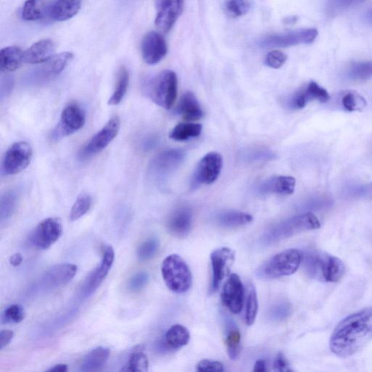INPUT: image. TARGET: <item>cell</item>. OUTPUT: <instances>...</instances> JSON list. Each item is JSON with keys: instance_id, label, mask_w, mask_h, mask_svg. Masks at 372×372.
<instances>
[{"instance_id": "1", "label": "cell", "mask_w": 372, "mask_h": 372, "mask_svg": "<svg viewBox=\"0 0 372 372\" xmlns=\"http://www.w3.org/2000/svg\"><path fill=\"white\" fill-rule=\"evenodd\" d=\"M372 339V307L347 317L336 327L330 340V349L341 358L351 357L361 351Z\"/></svg>"}, {"instance_id": "2", "label": "cell", "mask_w": 372, "mask_h": 372, "mask_svg": "<svg viewBox=\"0 0 372 372\" xmlns=\"http://www.w3.org/2000/svg\"><path fill=\"white\" fill-rule=\"evenodd\" d=\"M304 267L310 277L328 283L338 282L345 273V266L340 259L319 251L306 254Z\"/></svg>"}, {"instance_id": "3", "label": "cell", "mask_w": 372, "mask_h": 372, "mask_svg": "<svg viewBox=\"0 0 372 372\" xmlns=\"http://www.w3.org/2000/svg\"><path fill=\"white\" fill-rule=\"evenodd\" d=\"M321 223L316 216L306 212L285 220L269 230L262 238L265 245H272L294 235L319 229Z\"/></svg>"}, {"instance_id": "4", "label": "cell", "mask_w": 372, "mask_h": 372, "mask_svg": "<svg viewBox=\"0 0 372 372\" xmlns=\"http://www.w3.org/2000/svg\"><path fill=\"white\" fill-rule=\"evenodd\" d=\"M303 260L302 251L286 249L274 256L258 269L257 275L262 280L278 279L295 273Z\"/></svg>"}, {"instance_id": "5", "label": "cell", "mask_w": 372, "mask_h": 372, "mask_svg": "<svg viewBox=\"0 0 372 372\" xmlns=\"http://www.w3.org/2000/svg\"><path fill=\"white\" fill-rule=\"evenodd\" d=\"M163 280L168 288L175 293L187 292L192 284V274L185 260L173 254L166 257L162 265Z\"/></svg>"}, {"instance_id": "6", "label": "cell", "mask_w": 372, "mask_h": 372, "mask_svg": "<svg viewBox=\"0 0 372 372\" xmlns=\"http://www.w3.org/2000/svg\"><path fill=\"white\" fill-rule=\"evenodd\" d=\"M149 95L152 101L165 110H171L177 94V77L174 71L164 70L149 84Z\"/></svg>"}, {"instance_id": "7", "label": "cell", "mask_w": 372, "mask_h": 372, "mask_svg": "<svg viewBox=\"0 0 372 372\" xmlns=\"http://www.w3.org/2000/svg\"><path fill=\"white\" fill-rule=\"evenodd\" d=\"M73 57V54L69 52L55 54L47 62L29 71L26 75L25 81L33 86L40 85L50 81L62 73Z\"/></svg>"}, {"instance_id": "8", "label": "cell", "mask_w": 372, "mask_h": 372, "mask_svg": "<svg viewBox=\"0 0 372 372\" xmlns=\"http://www.w3.org/2000/svg\"><path fill=\"white\" fill-rule=\"evenodd\" d=\"M120 129V119L114 116L79 151L81 161L89 160L103 151L114 140Z\"/></svg>"}, {"instance_id": "9", "label": "cell", "mask_w": 372, "mask_h": 372, "mask_svg": "<svg viewBox=\"0 0 372 372\" xmlns=\"http://www.w3.org/2000/svg\"><path fill=\"white\" fill-rule=\"evenodd\" d=\"M86 113L76 103L66 106L62 113L60 121L52 131L51 138L59 141L76 133L85 125Z\"/></svg>"}, {"instance_id": "10", "label": "cell", "mask_w": 372, "mask_h": 372, "mask_svg": "<svg viewBox=\"0 0 372 372\" xmlns=\"http://www.w3.org/2000/svg\"><path fill=\"white\" fill-rule=\"evenodd\" d=\"M32 155V148L29 142H15L4 156L2 173L5 175H15L23 171L29 165Z\"/></svg>"}, {"instance_id": "11", "label": "cell", "mask_w": 372, "mask_h": 372, "mask_svg": "<svg viewBox=\"0 0 372 372\" xmlns=\"http://www.w3.org/2000/svg\"><path fill=\"white\" fill-rule=\"evenodd\" d=\"M316 29H305L284 34L267 36L260 41L262 47H288L299 45L310 44L318 36Z\"/></svg>"}, {"instance_id": "12", "label": "cell", "mask_w": 372, "mask_h": 372, "mask_svg": "<svg viewBox=\"0 0 372 372\" xmlns=\"http://www.w3.org/2000/svg\"><path fill=\"white\" fill-rule=\"evenodd\" d=\"M223 168L222 156L217 152L208 153L198 163L193 179L192 186L199 185H210L217 181Z\"/></svg>"}, {"instance_id": "13", "label": "cell", "mask_w": 372, "mask_h": 372, "mask_svg": "<svg viewBox=\"0 0 372 372\" xmlns=\"http://www.w3.org/2000/svg\"><path fill=\"white\" fill-rule=\"evenodd\" d=\"M63 227L61 221L49 218L42 221L31 235V243L38 249H47L61 237Z\"/></svg>"}, {"instance_id": "14", "label": "cell", "mask_w": 372, "mask_h": 372, "mask_svg": "<svg viewBox=\"0 0 372 372\" xmlns=\"http://www.w3.org/2000/svg\"><path fill=\"white\" fill-rule=\"evenodd\" d=\"M186 153L182 150L164 151L151 160L149 172L155 178H162L175 171L185 159Z\"/></svg>"}, {"instance_id": "15", "label": "cell", "mask_w": 372, "mask_h": 372, "mask_svg": "<svg viewBox=\"0 0 372 372\" xmlns=\"http://www.w3.org/2000/svg\"><path fill=\"white\" fill-rule=\"evenodd\" d=\"M158 13L155 24L160 31L170 32L183 13L184 0H155Z\"/></svg>"}, {"instance_id": "16", "label": "cell", "mask_w": 372, "mask_h": 372, "mask_svg": "<svg viewBox=\"0 0 372 372\" xmlns=\"http://www.w3.org/2000/svg\"><path fill=\"white\" fill-rule=\"evenodd\" d=\"M167 52V44L161 34L153 31L144 36L141 43V53L144 62L147 64H159Z\"/></svg>"}, {"instance_id": "17", "label": "cell", "mask_w": 372, "mask_h": 372, "mask_svg": "<svg viewBox=\"0 0 372 372\" xmlns=\"http://www.w3.org/2000/svg\"><path fill=\"white\" fill-rule=\"evenodd\" d=\"M210 258L212 269L210 292L212 293L217 291L230 266L234 261L235 253L230 248L222 247L214 250Z\"/></svg>"}, {"instance_id": "18", "label": "cell", "mask_w": 372, "mask_h": 372, "mask_svg": "<svg viewBox=\"0 0 372 372\" xmlns=\"http://www.w3.org/2000/svg\"><path fill=\"white\" fill-rule=\"evenodd\" d=\"M77 273V266L74 264L64 263L52 267L41 278V288L54 290L66 285L73 279Z\"/></svg>"}, {"instance_id": "19", "label": "cell", "mask_w": 372, "mask_h": 372, "mask_svg": "<svg viewBox=\"0 0 372 372\" xmlns=\"http://www.w3.org/2000/svg\"><path fill=\"white\" fill-rule=\"evenodd\" d=\"M114 250L112 247L107 246L103 250L101 265L90 275L84 284L82 293L85 297L92 295L104 281L108 273L110 271L114 261Z\"/></svg>"}, {"instance_id": "20", "label": "cell", "mask_w": 372, "mask_h": 372, "mask_svg": "<svg viewBox=\"0 0 372 372\" xmlns=\"http://www.w3.org/2000/svg\"><path fill=\"white\" fill-rule=\"evenodd\" d=\"M221 301L232 313L237 314L241 312L243 308L244 287L237 274H232L225 284Z\"/></svg>"}, {"instance_id": "21", "label": "cell", "mask_w": 372, "mask_h": 372, "mask_svg": "<svg viewBox=\"0 0 372 372\" xmlns=\"http://www.w3.org/2000/svg\"><path fill=\"white\" fill-rule=\"evenodd\" d=\"M81 8V0H53L46 5L45 19L62 22L73 18Z\"/></svg>"}, {"instance_id": "22", "label": "cell", "mask_w": 372, "mask_h": 372, "mask_svg": "<svg viewBox=\"0 0 372 372\" xmlns=\"http://www.w3.org/2000/svg\"><path fill=\"white\" fill-rule=\"evenodd\" d=\"M317 100L322 103L330 100L327 91L321 88L314 82H310L308 85L301 90L297 92L291 99L290 106L294 110H301L306 104Z\"/></svg>"}, {"instance_id": "23", "label": "cell", "mask_w": 372, "mask_h": 372, "mask_svg": "<svg viewBox=\"0 0 372 372\" xmlns=\"http://www.w3.org/2000/svg\"><path fill=\"white\" fill-rule=\"evenodd\" d=\"M193 223V212L187 207L176 209L167 222V229L175 236L185 237Z\"/></svg>"}, {"instance_id": "24", "label": "cell", "mask_w": 372, "mask_h": 372, "mask_svg": "<svg viewBox=\"0 0 372 372\" xmlns=\"http://www.w3.org/2000/svg\"><path fill=\"white\" fill-rule=\"evenodd\" d=\"M55 45L51 40H42L33 44L23 53L24 63L41 64L54 55Z\"/></svg>"}, {"instance_id": "25", "label": "cell", "mask_w": 372, "mask_h": 372, "mask_svg": "<svg viewBox=\"0 0 372 372\" xmlns=\"http://www.w3.org/2000/svg\"><path fill=\"white\" fill-rule=\"evenodd\" d=\"M296 186L295 179L290 176H275L264 182L260 187L261 194L291 195Z\"/></svg>"}, {"instance_id": "26", "label": "cell", "mask_w": 372, "mask_h": 372, "mask_svg": "<svg viewBox=\"0 0 372 372\" xmlns=\"http://www.w3.org/2000/svg\"><path fill=\"white\" fill-rule=\"evenodd\" d=\"M177 112L187 122L197 121L203 116V112L196 95L190 91L182 95L178 103Z\"/></svg>"}, {"instance_id": "27", "label": "cell", "mask_w": 372, "mask_h": 372, "mask_svg": "<svg viewBox=\"0 0 372 372\" xmlns=\"http://www.w3.org/2000/svg\"><path fill=\"white\" fill-rule=\"evenodd\" d=\"M110 350L106 347H98L91 351L82 360V371H95L102 368L109 360Z\"/></svg>"}, {"instance_id": "28", "label": "cell", "mask_w": 372, "mask_h": 372, "mask_svg": "<svg viewBox=\"0 0 372 372\" xmlns=\"http://www.w3.org/2000/svg\"><path fill=\"white\" fill-rule=\"evenodd\" d=\"M23 53L21 48L16 46L7 47L0 52V67L3 71H16L24 62Z\"/></svg>"}, {"instance_id": "29", "label": "cell", "mask_w": 372, "mask_h": 372, "mask_svg": "<svg viewBox=\"0 0 372 372\" xmlns=\"http://www.w3.org/2000/svg\"><path fill=\"white\" fill-rule=\"evenodd\" d=\"M190 332L184 326L173 325L166 332L163 345L168 349H177L186 345L190 341Z\"/></svg>"}, {"instance_id": "30", "label": "cell", "mask_w": 372, "mask_h": 372, "mask_svg": "<svg viewBox=\"0 0 372 372\" xmlns=\"http://www.w3.org/2000/svg\"><path fill=\"white\" fill-rule=\"evenodd\" d=\"M242 335L235 323L227 320L225 325V345L231 359L236 360L241 352Z\"/></svg>"}, {"instance_id": "31", "label": "cell", "mask_w": 372, "mask_h": 372, "mask_svg": "<svg viewBox=\"0 0 372 372\" xmlns=\"http://www.w3.org/2000/svg\"><path fill=\"white\" fill-rule=\"evenodd\" d=\"M18 197L16 190H10L2 196L0 201V221L2 225L13 217L17 208Z\"/></svg>"}, {"instance_id": "32", "label": "cell", "mask_w": 372, "mask_h": 372, "mask_svg": "<svg viewBox=\"0 0 372 372\" xmlns=\"http://www.w3.org/2000/svg\"><path fill=\"white\" fill-rule=\"evenodd\" d=\"M129 82V75L125 66L119 68L115 84V88L111 98L108 102L110 106H116L121 103L127 92Z\"/></svg>"}, {"instance_id": "33", "label": "cell", "mask_w": 372, "mask_h": 372, "mask_svg": "<svg viewBox=\"0 0 372 372\" xmlns=\"http://www.w3.org/2000/svg\"><path fill=\"white\" fill-rule=\"evenodd\" d=\"M253 221V216L238 211H225L220 213L217 217L219 224L224 227L243 226Z\"/></svg>"}, {"instance_id": "34", "label": "cell", "mask_w": 372, "mask_h": 372, "mask_svg": "<svg viewBox=\"0 0 372 372\" xmlns=\"http://www.w3.org/2000/svg\"><path fill=\"white\" fill-rule=\"evenodd\" d=\"M47 3L44 0H27L22 10V18L27 21H38L46 18Z\"/></svg>"}, {"instance_id": "35", "label": "cell", "mask_w": 372, "mask_h": 372, "mask_svg": "<svg viewBox=\"0 0 372 372\" xmlns=\"http://www.w3.org/2000/svg\"><path fill=\"white\" fill-rule=\"evenodd\" d=\"M202 126L195 123H181L171 131L170 138L176 141H184L197 138L201 134Z\"/></svg>"}, {"instance_id": "36", "label": "cell", "mask_w": 372, "mask_h": 372, "mask_svg": "<svg viewBox=\"0 0 372 372\" xmlns=\"http://www.w3.org/2000/svg\"><path fill=\"white\" fill-rule=\"evenodd\" d=\"M347 77L355 82H362L372 78V62L353 64L347 71Z\"/></svg>"}, {"instance_id": "37", "label": "cell", "mask_w": 372, "mask_h": 372, "mask_svg": "<svg viewBox=\"0 0 372 372\" xmlns=\"http://www.w3.org/2000/svg\"><path fill=\"white\" fill-rule=\"evenodd\" d=\"M258 301L257 293L253 284L248 286L245 321L248 326L253 325L258 314Z\"/></svg>"}, {"instance_id": "38", "label": "cell", "mask_w": 372, "mask_h": 372, "mask_svg": "<svg viewBox=\"0 0 372 372\" xmlns=\"http://www.w3.org/2000/svg\"><path fill=\"white\" fill-rule=\"evenodd\" d=\"M92 198L86 193L81 194L72 206L69 219L71 221H76L83 217L90 209Z\"/></svg>"}, {"instance_id": "39", "label": "cell", "mask_w": 372, "mask_h": 372, "mask_svg": "<svg viewBox=\"0 0 372 372\" xmlns=\"http://www.w3.org/2000/svg\"><path fill=\"white\" fill-rule=\"evenodd\" d=\"M251 8L248 0H227L224 4L225 14L236 18L246 15Z\"/></svg>"}, {"instance_id": "40", "label": "cell", "mask_w": 372, "mask_h": 372, "mask_svg": "<svg viewBox=\"0 0 372 372\" xmlns=\"http://www.w3.org/2000/svg\"><path fill=\"white\" fill-rule=\"evenodd\" d=\"M365 1L366 0H327L326 5L327 14L328 16L333 17Z\"/></svg>"}, {"instance_id": "41", "label": "cell", "mask_w": 372, "mask_h": 372, "mask_svg": "<svg viewBox=\"0 0 372 372\" xmlns=\"http://www.w3.org/2000/svg\"><path fill=\"white\" fill-rule=\"evenodd\" d=\"M160 248L158 238L152 237L142 243L138 248L137 256L140 261H147L153 258Z\"/></svg>"}, {"instance_id": "42", "label": "cell", "mask_w": 372, "mask_h": 372, "mask_svg": "<svg viewBox=\"0 0 372 372\" xmlns=\"http://www.w3.org/2000/svg\"><path fill=\"white\" fill-rule=\"evenodd\" d=\"M149 360L146 354L137 352L132 354L126 366L122 369L123 371L140 372L147 371Z\"/></svg>"}, {"instance_id": "43", "label": "cell", "mask_w": 372, "mask_h": 372, "mask_svg": "<svg viewBox=\"0 0 372 372\" xmlns=\"http://www.w3.org/2000/svg\"><path fill=\"white\" fill-rule=\"evenodd\" d=\"M25 318V310L18 304L8 307L3 314V320L5 323H18Z\"/></svg>"}, {"instance_id": "44", "label": "cell", "mask_w": 372, "mask_h": 372, "mask_svg": "<svg viewBox=\"0 0 372 372\" xmlns=\"http://www.w3.org/2000/svg\"><path fill=\"white\" fill-rule=\"evenodd\" d=\"M344 109L349 112H354L359 109L360 106L365 104L364 99L353 92H347L342 99Z\"/></svg>"}, {"instance_id": "45", "label": "cell", "mask_w": 372, "mask_h": 372, "mask_svg": "<svg viewBox=\"0 0 372 372\" xmlns=\"http://www.w3.org/2000/svg\"><path fill=\"white\" fill-rule=\"evenodd\" d=\"M291 307L289 303L282 302L273 306L270 310V317L273 321H282L290 316Z\"/></svg>"}, {"instance_id": "46", "label": "cell", "mask_w": 372, "mask_h": 372, "mask_svg": "<svg viewBox=\"0 0 372 372\" xmlns=\"http://www.w3.org/2000/svg\"><path fill=\"white\" fill-rule=\"evenodd\" d=\"M287 55L280 51L270 52L266 57L265 64L270 68L280 69L286 62Z\"/></svg>"}, {"instance_id": "47", "label": "cell", "mask_w": 372, "mask_h": 372, "mask_svg": "<svg viewBox=\"0 0 372 372\" xmlns=\"http://www.w3.org/2000/svg\"><path fill=\"white\" fill-rule=\"evenodd\" d=\"M149 280V275L146 272L136 273L131 278L129 283V289L133 292H138L147 286Z\"/></svg>"}, {"instance_id": "48", "label": "cell", "mask_w": 372, "mask_h": 372, "mask_svg": "<svg viewBox=\"0 0 372 372\" xmlns=\"http://www.w3.org/2000/svg\"><path fill=\"white\" fill-rule=\"evenodd\" d=\"M224 370V366L222 363L210 359L201 360L197 366V371L222 372Z\"/></svg>"}, {"instance_id": "49", "label": "cell", "mask_w": 372, "mask_h": 372, "mask_svg": "<svg viewBox=\"0 0 372 372\" xmlns=\"http://www.w3.org/2000/svg\"><path fill=\"white\" fill-rule=\"evenodd\" d=\"M273 367L275 371L280 372L292 371L289 363H288L287 360L282 353L277 355V358L275 360Z\"/></svg>"}, {"instance_id": "50", "label": "cell", "mask_w": 372, "mask_h": 372, "mask_svg": "<svg viewBox=\"0 0 372 372\" xmlns=\"http://www.w3.org/2000/svg\"><path fill=\"white\" fill-rule=\"evenodd\" d=\"M14 333L13 331L5 330L0 333V349L3 350L7 347L12 339H13Z\"/></svg>"}, {"instance_id": "51", "label": "cell", "mask_w": 372, "mask_h": 372, "mask_svg": "<svg viewBox=\"0 0 372 372\" xmlns=\"http://www.w3.org/2000/svg\"><path fill=\"white\" fill-rule=\"evenodd\" d=\"M352 195L355 196L369 197L372 198V184L352 189Z\"/></svg>"}, {"instance_id": "52", "label": "cell", "mask_w": 372, "mask_h": 372, "mask_svg": "<svg viewBox=\"0 0 372 372\" xmlns=\"http://www.w3.org/2000/svg\"><path fill=\"white\" fill-rule=\"evenodd\" d=\"M14 80L10 77H6L2 79L1 85V99H3L5 96L8 95L13 88Z\"/></svg>"}, {"instance_id": "53", "label": "cell", "mask_w": 372, "mask_h": 372, "mask_svg": "<svg viewBox=\"0 0 372 372\" xmlns=\"http://www.w3.org/2000/svg\"><path fill=\"white\" fill-rule=\"evenodd\" d=\"M267 364L265 360H258L255 364L254 371L256 372H265L267 371Z\"/></svg>"}, {"instance_id": "54", "label": "cell", "mask_w": 372, "mask_h": 372, "mask_svg": "<svg viewBox=\"0 0 372 372\" xmlns=\"http://www.w3.org/2000/svg\"><path fill=\"white\" fill-rule=\"evenodd\" d=\"M23 258L20 253H15L10 258V263L14 267L19 266L22 262Z\"/></svg>"}, {"instance_id": "55", "label": "cell", "mask_w": 372, "mask_h": 372, "mask_svg": "<svg viewBox=\"0 0 372 372\" xmlns=\"http://www.w3.org/2000/svg\"><path fill=\"white\" fill-rule=\"evenodd\" d=\"M68 371V366L64 364L55 365L53 367L48 369L47 371L66 372Z\"/></svg>"}, {"instance_id": "56", "label": "cell", "mask_w": 372, "mask_h": 372, "mask_svg": "<svg viewBox=\"0 0 372 372\" xmlns=\"http://www.w3.org/2000/svg\"><path fill=\"white\" fill-rule=\"evenodd\" d=\"M367 19L369 23H372V8L367 12Z\"/></svg>"}]
</instances>
